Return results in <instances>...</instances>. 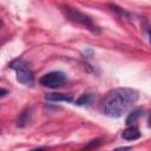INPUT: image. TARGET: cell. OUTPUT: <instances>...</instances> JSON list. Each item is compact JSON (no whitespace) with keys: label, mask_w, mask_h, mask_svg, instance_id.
<instances>
[{"label":"cell","mask_w":151,"mask_h":151,"mask_svg":"<svg viewBox=\"0 0 151 151\" xmlns=\"http://www.w3.org/2000/svg\"><path fill=\"white\" fill-rule=\"evenodd\" d=\"M139 93L134 88L119 87L109 92L103 101V113L111 118H119L138 100Z\"/></svg>","instance_id":"1"},{"label":"cell","mask_w":151,"mask_h":151,"mask_svg":"<svg viewBox=\"0 0 151 151\" xmlns=\"http://www.w3.org/2000/svg\"><path fill=\"white\" fill-rule=\"evenodd\" d=\"M9 67H12L15 71L17 80L25 85V86H32L34 83V74L31 67L26 61L22 59H15L9 64Z\"/></svg>","instance_id":"2"},{"label":"cell","mask_w":151,"mask_h":151,"mask_svg":"<svg viewBox=\"0 0 151 151\" xmlns=\"http://www.w3.org/2000/svg\"><path fill=\"white\" fill-rule=\"evenodd\" d=\"M61 11L64 12L65 17L68 18L71 21H74V22H77V24H80V25L85 26L87 29H90V31L93 32V33H98V32H99V29H98V27L94 25L93 20H92L88 15H86V14L81 13L80 11H78L77 8H71V7H68V6H63V7H61Z\"/></svg>","instance_id":"3"},{"label":"cell","mask_w":151,"mask_h":151,"mask_svg":"<svg viewBox=\"0 0 151 151\" xmlns=\"http://www.w3.org/2000/svg\"><path fill=\"white\" fill-rule=\"evenodd\" d=\"M66 81V74L61 71H52L46 74H44L40 79L39 83L48 88H58L63 86Z\"/></svg>","instance_id":"4"},{"label":"cell","mask_w":151,"mask_h":151,"mask_svg":"<svg viewBox=\"0 0 151 151\" xmlns=\"http://www.w3.org/2000/svg\"><path fill=\"white\" fill-rule=\"evenodd\" d=\"M122 137L125 140H137L140 138V131L137 126L133 125H129L123 132H122Z\"/></svg>","instance_id":"5"},{"label":"cell","mask_w":151,"mask_h":151,"mask_svg":"<svg viewBox=\"0 0 151 151\" xmlns=\"http://www.w3.org/2000/svg\"><path fill=\"white\" fill-rule=\"evenodd\" d=\"M29 122H31V109L26 107L19 113V117L17 119V126L18 127H26L29 124Z\"/></svg>","instance_id":"6"},{"label":"cell","mask_w":151,"mask_h":151,"mask_svg":"<svg viewBox=\"0 0 151 151\" xmlns=\"http://www.w3.org/2000/svg\"><path fill=\"white\" fill-rule=\"evenodd\" d=\"M45 98L51 101H72V96L65 93H48Z\"/></svg>","instance_id":"7"},{"label":"cell","mask_w":151,"mask_h":151,"mask_svg":"<svg viewBox=\"0 0 151 151\" xmlns=\"http://www.w3.org/2000/svg\"><path fill=\"white\" fill-rule=\"evenodd\" d=\"M94 98H96V94H93V93H84L74 101V104L78 106H85V105L87 106L93 101Z\"/></svg>","instance_id":"8"},{"label":"cell","mask_w":151,"mask_h":151,"mask_svg":"<svg viewBox=\"0 0 151 151\" xmlns=\"http://www.w3.org/2000/svg\"><path fill=\"white\" fill-rule=\"evenodd\" d=\"M143 112H144V110L143 109H136V110H133V111H131L130 113H129V116H127V118H126V124L127 125H132L133 123H136L142 116H143Z\"/></svg>","instance_id":"9"},{"label":"cell","mask_w":151,"mask_h":151,"mask_svg":"<svg viewBox=\"0 0 151 151\" xmlns=\"http://www.w3.org/2000/svg\"><path fill=\"white\" fill-rule=\"evenodd\" d=\"M99 145H100V139H94V140H91V143L86 147H97Z\"/></svg>","instance_id":"10"},{"label":"cell","mask_w":151,"mask_h":151,"mask_svg":"<svg viewBox=\"0 0 151 151\" xmlns=\"http://www.w3.org/2000/svg\"><path fill=\"white\" fill-rule=\"evenodd\" d=\"M7 94H8V91H7L6 88H2V87H0V98L5 97V96H7Z\"/></svg>","instance_id":"11"},{"label":"cell","mask_w":151,"mask_h":151,"mask_svg":"<svg viewBox=\"0 0 151 151\" xmlns=\"http://www.w3.org/2000/svg\"><path fill=\"white\" fill-rule=\"evenodd\" d=\"M0 132H1V130H0Z\"/></svg>","instance_id":"12"}]
</instances>
